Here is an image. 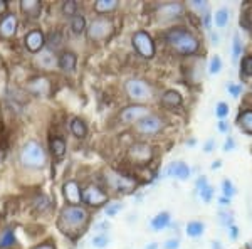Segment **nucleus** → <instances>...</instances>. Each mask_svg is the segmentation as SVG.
I'll return each mask as SVG.
<instances>
[{"label":"nucleus","instance_id":"1","mask_svg":"<svg viewBox=\"0 0 252 249\" xmlns=\"http://www.w3.org/2000/svg\"><path fill=\"white\" fill-rule=\"evenodd\" d=\"M89 220V214L86 211V207L83 206H64L59 212L58 217V227L61 232L71 236H78L83 232L84 227L88 226Z\"/></svg>","mask_w":252,"mask_h":249},{"label":"nucleus","instance_id":"2","mask_svg":"<svg viewBox=\"0 0 252 249\" xmlns=\"http://www.w3.org/2000/svg\"><path fill=\"white\" fill-rule=\"evenodd\" d=\"M19 162L24 169H44L47 165V150L37 140H27L19 152Z\"/></svg>","mask_w":252,"mask_h":249},{"label":"nucleus","instance_id":"3","mask_svg":"<svg viewBox=\"0 0 252 249\" xmlns=\"http://www.w3.org/2000/svg\"><path fill=\"white\" fill-rule=\"evenodd\" d=\"M165 40L175 52L184 56H190L198 51V40L197 37L185 29V27H175L165 34Z\"/></svg>","mask_w":252,"mask_h":249},{"label":"nucleus","instance_id":"4","mask_svg":"<svg viewBox=\"0 0 252 249\" xmlns=\"http://www.w3.org/2000/svg\"><path fill=\"white\" fill-rule=\"evenodd\" d=\"M115 32V24L108 17H97L86 27V36L91 42H104Z\"/></svg>","mask_w":252,"mask_h":249},{"label":"nucleus","instance_id":"5","mask_svg":"<svg viewBox=\"0 0 252 249\" xmlns=\"http://www.w3.org/2000/svg\"><path fill=\"white\" fill-rule=\"evenodd\" d=\"M125 91L135 105H143L146 101L152 100V96H153L152 86L143 79H129L128 83L125 84Z\"/></svg>","mask_w":252,"mask_h":249},{"label":"nucleus","instance_id":"6","mask_svg":"<svg viewBox=\"0 0 252 249\" xmlns=\"http://www.w3.org/2000/svg\"><path fill=\"white\" fill-rule=\"evenodd\" d=\"M104 182L109 189H113L118 194H129L131 190H135L136 187V182L133 180L131 177L128 175H123L120 172H115V170H108L104 174Z\"/></svg>","mask_w":252,"mask_h":249},{"label":"nucleus","instance_id":"7","mask_svg":"<svg viewBox=\"0 0 252 249\" xmlns=\"http://www.w3.org/2000/svg\"><path fill=\"white\" fill-rule=\"evenodd\" d=\"M131 42H133V47L136 49V52L141 56V58H153L155 56V42H153L152 36L145 31H138L133 34L131 37Z\"/></svg>","mask_w":252,"mask_h":249},{"label":"nucleus","instance_id":"8","mask_svg":"<svg viewBox=\"0 0 252 249\" xmlns=\"http://www.w3.org/2000/svg\"><path fill=\"white\" fill-rule=\"evenodd\" d=\"M128 158L136 165H148L153 158V146L146 142H136L129 146Z\"/></svg>","mask_w":252,"mask_h":249},{"label":"nucleus","instance_id":"9","mask_svg":"<svg viewBox=\"0 0 252 249\" xmlns=\"http://www.w3.org/2000/svg\"><path fill=\"white\" fill-rule=\"evenodd\" d=\"M108 201H109L108 194L99 185L89 183V185L83 189V202L89 207H101L104 204H108Z\"/></svg>","mask_w":252,"mask_h":249},{"label":"nucleus","instance_id":"10","mask_svg":"<svg viewBox=\"0 0 252 249\" xmlns=\"http://www.w3.org/2000/svg\"><path fill=\"white\" fill-rule=\"evenodd\" d=\"M24 47L32 54H39L46 49V34L40 29H31L24 37Z\"/></svg>","mask_w":252,"mask_h":249},{"label":"nucleus","instance_id":"11","mask_svg":"<svg viewBox=\"0 0 252 249\" xmlns=\"http://www.w3.org/2000/svg\"><path fill=\"white\" fill-rule=\"evenodd\" d=\"M27 91L31 95L37 96V98H46L51 95L52 91V84H51V79L46 76H35L32 79L27 81Z\"/></svg>","mask_w":252,"mask_h":249},{"label":"nucleus","instance_id":"12","mask_svg":"<svg viewBox=\"0 0 252 249\" xmlns=\"http://www.w3.org/2000/svg\"><path fill=\"white\" fill-rule=\"evenodd\" d=\"M19 29V19L14 12H7L2 19H0V39L10 40L15 37Z\"/></svg>","mask_w":252,"mask_h":249},{"label":"nucleus","instance_id":"13","mask_svg":"<svg viewBox=\"0 0 252 249\" xmlns=\"http://www.w3.org/2000/svg\"><path fill=\"white\" fill-rule=\"evenodd\" d=\"M161 128H163V120L152 113L136 123V132L141 135H157L161 132Z\"/></svg>","mask_w":252,"mask_h":249},{"label":"nucleus","instance_id":"14","mask_svg":"<svg viewBox=\"0 0 252 249\" xmlns=\"http://www.w3.org/2000/svg\"><path fill=\"white\" fill-rule=\"evenodd\" d=\"M150 111L148 108L143 105H131L128 108H125L123 111L120 113V120L123 121L126 125H131V123H138L140 120H143L145 116H148Z\"/></svg>","mask_w":252,"mask_h":249},{"label":"nucleus","instance_id":"15","mask_svg":"<svg viewBox=\"0 0 252 249\" xmlns=\"http://www.w3.org/2000/svg\"><path fill=\"white\" fill-rule=\"evenodd\" d=\"M64 199L67 201L69 206H79L83 202V189H81L78 180H66L63 185Z\"/></svg>","mask_w":252,"mask_h":249},{"label":"nucleus","instance_id":"16","mask_svg":"<svg viewBox=\"0 0 252 249\" xmlns=\"http://www.w3.org/2000/svg\"><path fill=\"white\" fill-rule=\"evenodd\" d=\"M190 174H192V170H190V167L187 165L184 162H173L170 163L168 167H166L165 170V175L166 177H173V178H178V180H189Z\"/></svg>","mask_w":252,"mask_h":249},{"label":"nucleus","instance_id":"17","mask_svg":"<svg viewBox=\"0 0 252 249\" xmlns=\"http://www.w3.org/2000/svg\"><path fill=\"white\" fill-rule=\"evenodd\" d=\"M20 12L29 20H37L42 14V3L39 0H22L20 2Z\"/></svg>","mask_w":252,"mask_h":249},{"label":"nucleus","instance_id":"18","mask_svg":"<svg viewBox=\"0 0 252 249\" xmlns=\"http://www.w3.org/2000/svg\"><path fill=\"white\" fill-rule=\"evenodd\" d=\"M76 66H78V56L72 51H64L61 52L58 58V68L64 72H74Z\"/></svg>","mask_w":252,"mask_h":249},{"label":"nucleus","instance_id":"19","mask_svg":"<svg viewBox=\"0 0 252 249\" xmlns=\"http://www.w3.org/2000/svg\"><path fill=\"white\" fill-rule=\"evenodd\" d=\"M49 150H51V155L56 160H61V158H64V155L67 152L66 140H64L63 137H59V135H56V137H52L51 142H49Z\"/></svg>","mask_w":252,"mask_h":249},{"label":"nucleus","instance_id":"20","mask_svg":"<svg viewBox=\"0 0 252 249\" xmlns=\"http://www.w3.org/2000/svg\"><path fill=\"white\" fill-rule=\"evenodd\" d=\"M37 61L42 69H54L58 66V58H56L54 51H51V49H44L42 52H39Z\"/></svg>","mask_w":252,"mask_h":249},{"label":"nucleus","instance_id":"21","mask_svg":"<svg viewBox=\"0 0 252 249\" xmlns=\"http://www.w3.org/2000/svg\"><path fill=\"white\" fill-rule=\"evenodd\" d=\"M170 222H172V217H170L168 212H160L150 220V226H152L153 231H163L170 226Z\"/></svg>","mask_w":252,"mask_h":249},{"label":"nucleus","instance_id":"22","mask_svg":"<svg viewBox=\"0 0 252 249\" xmlns=\"http://www.w3.org/2000/svg\"><path fill=\"white\" fill-rule=\"evenodd\" d=\"M182 10H184V7H182L180 3H165V5H161V9L158 10V14H160L161 19H173V17H178V15L182 14Z\"/></svg>","mask_w":252,"mask_h":249},{"label":"nucleus","instance_id":"23","mask_svg":"<svg viewBox=\"0 0 252 249\" xmlns=\"http://www.w3.org/2000/svg\"><path fill=\"white\" fill-rule=\"evenodd\" d=\"M17 243L15 239V231L12 227H5L0 232V249H12Z\"/></svg>","mask_w":252,"mask_h":249},{"label":"nucleus","instance_id":"24","mask_svg":"<svg viewBox=\"0 0 252 249\" xmlns=\"http://www.w3.org/2000/svg\"><path fill=\"white\" fill-rule=\"evenodd\" d=\"M197 190H198V195H200V199L204 202H210L214 197V189L209 185V182H207L205 177H200L197 180Z\"/></svg>","mask_w":252,"mask_h":249},{"label":"nucleus","instance_id":"25","mask_svg":"<svg viewBox=\"0 0 252 249\" xmlns=\"http://www.w3.org/2000/svg\"><path fill=\"white\" fill-rule=\"evenodd\" d=\"M69 27H71L72 34H83L84 31H86V19H84L83 14H76L72 15L71 19H69Z\"/></svg>","mask_w":252,"mask_h":249},{"label":"nucleus","instance_id":"26","mask_svg":"<svg viewBox=\"0 0 252 249\" xmlns=\"http://www.w3.org/2000/svg\"><path fill=\"white\" fill-rule=\"evenodd\" d=\"M69 130H71V133L74 135L76 138H84L88 133V126L81 118H72L71 123H69Z\"/></svg>","mask_w":252,"mask_h":249},{"label":"nucleus","instance_id":"27","mask_svg":"<svg viewBox=\"0 0 252 249\" xmlns=\"http://www.w3.org/2000/svg\"><path fill=\"white\" fill-rule=\"evenodd\" d=\"M161 105L170 106V108H175V106H180V105H182V96H180V93L173 91V89H168V91H165V95L161 96Z\"/></svg>","mask_w":252,"mask_h":249},{"label":"nucleus","instance_id":"28","mask_svg":"<svg viewBox=\"0 0 252 249\" xmlns=\"http://www.w3.org/2000/svg\"><path fill=\"white\" fill-rule=\"evenodd\" d=\"M118 0H97L94 3V12L96 14H109V12L116 10Z\"/></svg>","mask_w":252,"mask_h":249},{"label":"nucleus","instance_id":"29","mask_svg":"<svg viewBox=\"0 0 252 249\" xmlns=\"http://www.w3.org/2000/svg\"><path fill=\"white\" fill-rule=\"evenodd\" d=\"M237 123L244 130V132L252 135V111H251V109H246V111L239 113Z\"/></svg>","mask_w":252,"mask_h":249},{"label":"nucleus","instance_id":"30","mask_svg":"<svg viewBox=\"0 0 252 249\" xmlns=\"http://www.w3.org/2000/svg\"><path fill=\"white\" fill-rule=\"evenodd\" d=\"M204 232H205V224L200 222V220H190L187 224V234L190 238H200Z\"/></svg>","mask_w":252,"mask_h":249},{"label":"nucleus","instance_id":"31","mask_svg":"<svg viewBox=\"0 0 252 249\" xmlns=\"http://www.w3.org/2000/svg\"><path fill=\"white\" fill-rule=\"evenodd\" d=\"M214 22H215V26H217L219 29H223V27L229 24V10H227V9H219L217 12H215V15H214Z\"/></svg>","mask_w":252,"mask_h":249},{"label":"nucleus","instance_id":"32","mask_svg":"<svg viewBox=\"0 0 252 249\" xmlns=\"http://www.w3.org/2000/svg\"><path fill=\"white\" fill-rule=\"evenodd\" d=\"M241 54H242V42H241V37L235 34L234 42H232V61L234 63H237L239 58H241Z\"/></svg>","mask_w":252,"mask_h":249},{"label":"nucleus","instance_id":"33","mask_svg":"<svg viewBox=\"0 0 252 249\" xmlns=\"http://www.w3.org/2000/svg\"><path fill=\"white\" fill-rule=\"evenodd\" d=\"M91 243L96 249H104L109 244V238H108V234H96L94 238L91 239Z\"/></svg>","mask_w":252,"mask_h":249},{"label":"nucleus","instance_id":"34","mask_svg":"<svg viewBox=\"0 0 252 249\" xmlns=\"http://www.w3.org/2000/svg\"><path fill=\"white\" fill-rule=\"evenodd\" d=\"M222 194H223V197H227V199L234 197V195L237 194V190H235L234 183L230 182L229 178H225V180L222 182Z\"/></svg>","mask_w":252,"mask_h":249},{"label":"nucleus","instance_id":"35","mask_svg":"<svg viewBox=\"0 0 252 249\" xmlns=\"http://www.w3.org/2000/svg\"><path fill=\"white\" fill-rule=\"evenodd\" d=\"M63 12H64V15H66V17L71 19L72 15L78 14V3H76L74 0H71V2H64V5H63Z\"/></svg>","mask_w":252,"mask_h":249},{"label":"nucleus","instance_id":"36","mask_svg":"<svg viewBox=\"0 0 252 249\" xmlns=\"http://www.w3.org/2000/svg\"><path fill=\"white\" fill-rule=\"evenodd\" d=\"M222 71V59L219 56H214L210 59V66H209V72L210 74H219Z\"/></svg>","mask_w":252,"mask_h":249},{"label":"nucleus","instance_id":"37","mask_svg":"<svg viewBox=\"0 0 252 249\" xmlns=\"http://www.w3.org/2000/svg\"><path fill=\"white\" fill-rule=\"evenodd\" d=\"M121 209H123V204L120 202H113V204H108L106 209H104V212H106L108 217H115V215L120 212Z\"/></svg>","mask_w":252,"mask_h":249},{"label":"nucleus","instance_id":"38","mask_svg":"<svg viewBox=\"0 0 252 249\" xmlns=\"http://www.w3.org/2000/svg\"><path fill=\"white\" fill-rule=\"evenodd\" d=\"M219 222L227 227L234 226V215L230 214V212H220V214H219Z\"/></svg>","mask_w":252,"mask_h":249},{"label":"nucleus","instance_id":"39","mask_svg":"<svg viewBox=\"0 0 252 249\" xmlns=\"http://www.w3.org/2000/svg\"><path fill=\"white\" fill-rule=\"evenodd\" d=\"M215 115L220 118V120H223V118L229 115V105L223 103V101H220V103L215 106Z\"/></svg>","mask_w":252,"mask_h":249},{"label":"nucleus","instance_id":"40","mask_svg":"<svg viewBox=\"0 0 252 249\" xmlns=\"http://www.w3.org/2000/svg\"><path fill=\"white\" fill-rule=\"evenodd\" d=\"M190 7L195 10H198L200 14H207V10H209V3L207 2H200V0H193V2H190Z\"/></svg>","mask_w":252,"mask_h":249},{"label":"nucleus","instance_id":"41","mask_svg":"<svg viewBox=\"0 0 252 249\" xmlns=\"http://www.w3.org/2000/svg\"><path fill=\"white\" fill-rule=\"evenodd\" d=\"M242 71L246 72L247 76H252V56L242 61Z\"/></svg>","mask_w":252,"mask_h":249},{"label":"nucleus","instance_id":"42","mask_svg":"<svg viewBox=\"0 0 252 249\" xmlns=\"http://www.w3.org/2000/svg\"><path fill=\"white\" fill-rule=\"evenodd\" d=\"M227 91L230 93L234 98H239V95L242 93V86L241 84H234V83H230L229 86H227Z\"/></svg>","mask_w":252,"mask_h":249},{"label":"nucleus","instance_id":"43","mask_svg":"<svg viewBox=\"0 0 252 249\" xmlns=\"http://www.w3.org/2000/svg\"><path fill=\"white\" fill-rule=\"evenodd\" d=\"M180 248V241L178 239H168L163 243V249H178Z\"/></svg>","mask_w":252,"mask_h":249},{"label":"nucleus","instance_id":"44","mask_svg":"<svg viewBox=\"0 0 252 249\" xmlns=\"http://www.w3.org/2000/svg\"><path fill=\"white\" fill-rule=\"evenodd\" d=\"M234 148H235V142L232 137H229L225 140V143H223V152H232Z\"/></svg>","mask_w":252,"mask_h":249},{"label":"nucleus","instance_id":"45","mask_svg":"<svg viewBox=\"0 0 252 249\" xmlns=\"http://www.w3.org/2000/svg\"><path fill=\"white\" fill-rule=\"evenodd\" d=\"M31 249H56V246L51 243V241H44V243L35 244V246H34V248H31Z\"/></svg>","mask_w":252,"mask_h":249},{"label":"nucleus","instance_id":"46","mask_svg":"<svg viewBox=\"0 0 252 249\" xmlns=\"http://www.w3.org/2000/svg\"><path fill=\"white\" fill-rule=\"evenodd\" d=\"M214 146H215V140H214V138H209V140L205 142V145H204L205 153H210V152H212Z\"/></svg>","mask_w":252,"mask_h":249},{"label":"nucleus","instance_id":"47","mask_svg":"<svg viewBox=\"0 0 252 249\" xmlns=\"http://www.w3.org/2000/svg\"><path fill=\"white\" fill-rule=\"evenodd\" d=\"M7 9H9V3H7L5 0H0V19L7 14Z\"/></svg>","mask_w":252,"mask_h":249},{"label":"nucleus","instance_id":"48","mask_svg":"<svg viewBox=\"0 0 252 249\" xmlns=\"http://www.w3.org/2000/svg\"><path fill=\"white\" fill-rule=\"evenodd\" d=\"M219 130H220L222 133H227V132H229V123L220 120V121H219Z\"/></svg>","mask_w":252,"mask_h":249},{"label":"nucleus","instance_id":"49","mask_svg":"<svg viewBox=\"0 0 252 249\" xmlns=\"http://www.w3.org/2000/svg\"><path fill=\"white\" fill-rule=\"evenodd\" d=\"M229 234H230V238L232 239H237V236H239V229L235 226H230L229 227Z\"/></svg>","mask_w":252,"mask_h":249},{"label":"nucleus","instance_id":"50","mask_svg":"<svg viewBox=\"0 0 252 249\" xmlns=\"http://www.w3.org/2000/svg\"><path fill=\"white\" fill-rule=\"evenodd\" d=\"M219 204H220V206H223V207H227L230 204V199H227V197H223V195H222V197L219 199Z\"/></svg>","mask_w":252,"mask_h":249},{"label":"nucleus","instance_id":"51","mask_svg":"<svg viewBox=\"0 0 252 249\" xmlns=\"http://www.w3.org/2000/svg\"><path fill=\"white\" fill-rule=\"evenodd\" d=\"M220 163H222L220 160H217V162H214V163H212V169H214V170H215V169H220Z\"/></svg>","mask_w":252,"mask_h":249},{"label":"nucleus","instance_id":"52","mask_svg":"<svg viewBox=\"0 0 252 249\" xmlns=\"http://www.w3.org/2000/svg\"><path fill=\"white\" fill-rule=\"evenodd\" d=\"M145 249H158V244L157 243H152V244H148Z\"/></svg>","mask_w":252,"mask_h":249},{"label":"nucleus","instance_id":"53","mask_svg":"<svg viewBox=\"0 0 252 249\" xmlns=\"http://www.w3.org/2000/svg\"><path fill=\"white\" fill-rule=\"evenodd\" d=\"M212 249H222L220 243H212Z\"/></svg>","mask_w":252,"mask_h":249},{"label":"nucleus","instance_id":"54","mask_svg":"<svg viewBox=\"0 0 252 249\" xmlns=\"http://www.w3.org/2000/svg\"><path fill=\"white\" fill-rule=\"evenodd\" d=\"M251 249H252V246H251Z\"/></svg>","mask_w":252,"mask_h":249}]
</instances>
